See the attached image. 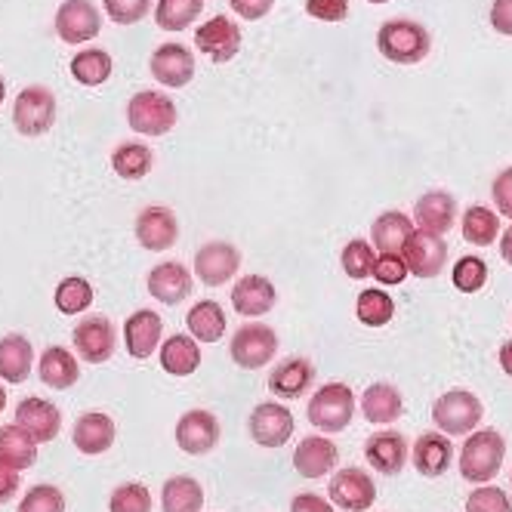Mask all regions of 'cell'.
I'll list each match as a JSON object with an SVG mask.
<instances>
[{
	"mask_svg": "<svg viewBox=\"0 0 512 512\" xmlns=\"http://www.w3.org/2000/svg\"><path fill=\"white\" fill-rule=\"evenodd\" d=\"M491 25L506 34V38H512V0H494L491 7Z\"/></svg>",
	"mask_w": 512,
	"mask_h": 512,
	"instance_id": "cell-52",
	"label": "cell"
},
{
	"mask_svg": "<svg viewBox=\"0 0 512 512\" xmlns=\"http://www.w3.org/2000/svg\"><path fill=\"white\" fill-rule=\"evenodd\" d=\"M16 512H65V497L53 485H34L22 497V503H19Z\"/></svg>",
	"mask_w": 512,
	"mask_h": 512,
	"instance_id": "cell-45",
	"label": "cell"
},
{
	"mask_svg": "<svg viewBox=\"0 0 512 512\" xmlns=\"http://www.w3.org/2000/svg\"><path fill=\"white\" fill-rule=\"evenodd\" d=\"M500 368H503V374L512 377V340L503 343V349H500Z\"/></svg>",
	"mask_w": 512,
	"mask_h": 512,
	"instance_id": "cell-55",
	"label": "cell"
},
{
	"mask_svg": "<svg viewBox=\"0 0 512 512\" xmlns=\"http://www.w3.org/2000/svg\"><path fill=\"white\" fill-rule=\"evenodd\" d=\"M374 278L380 284H401L408 278V266H405V256L401 253H383L377 256V263H374Z\"/></svg>",
	"mask_w": 512,
	"mask_h": 512,
	"instance_id": "cell-48",
	"label": "cell"
},
{
	"mask_svg": "<svg viewBox=\"0 0 512 512\" xmlns=\"http://www.w3.org/2000/svg\"><path fill=\"white\" fill-rule=\"evenodd\" d=\"M161 368L173 377H189L201 368V349L195 343V337L176 334L170 340H164L161 346Z\"/></svg>",
	"mask_w": 512,
	"mask_h": 512,
	"instance_id": "cell-30",
	"label": "cell"
},
{
	"mask_svg": "<svg viewBox=\"0 0 512 512\" xmlns=\"http://www.w3.org/2000/svg\"><path fill=\"white\" fill-rule=\"evenodd\" d=\"M306 13L321 22H343L349 16V0H306Z\"/></svg>",
	"mask_w": 512,
	"mask_h": 512,
	"instance_id": "cell-49",
	"label": "cell"
},
{
	"mask_svg": "<svg viewBox=\"0 0 512 512\" xmlns=\"http://www.w3.org/2000/svg\"><path fill=\"white\" fill-rule=\"evenodd\" d=\"M488 281V266L482 256H463L454 266V287L463 294H479Z\"/></svg>",
	"mask_w": 512,
	"mask_h": 512,
	"instance_id": "cell-44",
	"label": "cell"
},
{
	"mask_svg": "<svg viewBox=\"0 0 512 512\" xmlns=\"http://www.w3.org/2000/svg\"><path fill=\"white\" fill-rule=\"evenodd\" d=\"M152 75L158 84L164 87H186L192 84L195 78V56L189 47H182V44H161L155 53H152Z\"/></svg>",
	"mask_w": 512,
	"mask_h": 512,
	"instance_id": "cell-16",
	"label": "cell"
},
{
	"mask_svg": "<svg viewBox=\"0 0 512 512\" xmlns=\"http://www.w3.org/2000/svg\"><path fill=\"white\" fill-rule=\"evenodd\" d=\"M161 334H164V321L158 312L152 309H139L127 318L124 324V340H127V352L136 358V361H145L149 355H155L158 343H161Z\"/></svg>",
	"mask_w": 512,
	"mask_h": 512,
	"instance_id": "cell-22",
	"label": "cell"
},
{
	"mask_svg": "<svg viewBox=\"0 0 512 512\" xmlns=\"http://www.w3.org/2000/svg\"><path fill=\"white\" fill-rule=\"evenodd\" d=\"M377 47L380 53L395 62V65H417L420 59L429 56L432 38L420 22L411 19H392L380 28L377 34Z\"/></svg>",
	"mask_w": 512,
	"mask_h": 512,
	"instance_id": "cell-2",
	"label": "cell"
},
{
	"mask_svg": "<svg viewBox=\"0 0 512 512\" xmlns=\"http://www.w3.org/2000/svg\"><path fill=\"white\" fill-rule=\"evenodd\" d=\"M401 411H405V401H401V392L389 383H374L361 395V414L377 426L395 423Z\"/></svg>",
	"mask_w": 512,
	"mask_h": 512,
	"instance_id": "cell-27",
	"label": "cell"
},
{
	"mask_svg": "<svg viewBox=\"0 0 512 512\" xmlns=\"http://www.w3.org/2000/svg\"><path fill=\"white\" fill-rule=\"evenodd\" d=\"M204 10V0H158L155 19L164 31H182L189 28Z\"/></svg>",
	"mask_w": 512,
	"mask_h": 512,
	"instance_id": "cell-41",
	"label": "cell"
},
{
	"mask_svg": "<svg viewBox=\"0 0 512 512\" xmlns=\"http://www.w3.org/2000/svg\"><path fill=\"white\" fill-rule=\"evenodd\" d=\"M401 256H405V266L411 275L417 278H435L442 275L445 263H448V247L442 241V235H432V232H417L408 238L405 250H401Z\"/></svg>",
	"mask_w": 512,
	"mask_h": 512,
	"instance_id": "cell-10",
	"label": "cell"
},
{
	"mask_svg": "<svg viewBox=\"0 0 512 512\" xmlns=\"http://www.w3.org/2000/svg\"><path fill=\"white\" fill-rule=\"evenodd\" d=\"M454 213H457V204H454V198L448 192H429L414 207V219H417L420 232H432V235L451 232Z\"/></svg>",
	"mask_w": 512,
	"mask_h": 512,
	"instance_id": "cell-26",
	"label": "cell"
},
{
	"mask_svg": "<svg viewBox=\"0 0 512 512\" xmlns=\"http://www.w3.org/2000/svg\"><path fill=\"white\" fill-rule=\"evenodd\" d=\"M99 28H102V16L90 0H65L56 13L59 38L71 47H81V44L99 38Z\"/></svg>",
	"mask_w": 512,
	"mask_h": 512,
	"instance_id": "cell-8",
	"label": "cell"
},
{
	"mask_svg": "<svg viewBox=\"0 0 512 512\" xmlns=\"http://www.w3.org/2000/svg\"><path fill=\"white\" fill-rule=\"evenodd\" d=\"M466 512H512V503L500 488L482 485L466 497Z\"/></svg>",
	"mask_w": 512,
	"mask_h": 512,
	"instance_id": "cell-47",
	"label": "cell"
},
{
	"mask_svg": "<svg viewBox=\"0 0 512 512\" xmlns=\"http://www.w3.org/2000/svg\"><path fill=\"white\" fill-rule=\"evenodd\" d=\"M38 377H41V383H47L50 389H71V386L78 383V377H81V368H78L75 355H71L68 349L50 346V349H44V355H41Z\"/></svg>",
	"mask_w": 512,
	"mask_h": 512,
	"instance_id": "cell-29",
	"label": "cell"
},
{
	"mask_svg": "<svg viewBox=\"0 0 512 512\" xmlns=\"http://www.w3.org/2000/svg\"><path fill=\"white\" fill-rule=\"evenodd\" d=\"M355 417V395L346 383H327L309 401V423L321 432H343Z\"/></svg>",
	"mask_w": 512,
	"mask_h": 512,
	"instance_id": "cell-3",
	"label": "cell"
},
{
	"mask_svg": "<svg viewBox=\"0 0 512 512\" xmlns=\"http://www.w3.org/2000/svg\"><path fill=\"white\" fill-rule=\"evenodd\" d=\"M355 315H358L361 324H368V327H383V324L392 321L395 303H392L389 294H383V290L371 287V290H361V294H358Z\"/></svg>",
	"mask_w": 512,
	"mask_h": 512,
	"instance_id": "cell-40",
	"label": "cell"
},
{
	"mask_svg": "<svg viewBox=\"0 0 512 512\" xmlns=\"http://www.w3.org/2000/svg\"><path fill=\"white\" fill-rule=\"evenodd\" d=\"M219 442V420L210 411H189L182 414L176 423V445L192 454L201 457L207 451H213Z\"/></svg>",
	"mask_w": 512,
	"mask_h": 512,
	"instance_id": "cell-17",
	"label": "cell"
},
{
	"mask_svg": "<svg viewBox=\"0 0 512 512\" xmlns=\"http://www.w3.org/2000/svg\"><path fill=\"white\" fill-rule=\"evenodd\" d=\"M192 272L182 266V263H158L152 272H149V294L164 303V306H179L182 300H189L192 297Z\"/></svg>",
	"mask_w": 512,
	"mask_h": 512,
	"instance_id": "cell-19",
	"label": "cell"
},
{
	"mask_svg": "<svg viewBox=\"0 0 512 512\" xmlns=\"http://www.w3.org/2000/svg\"><path fill=\"white\" fill-rule=\"evenodd\" d=\"M179 238V223L170 207L164 204H152L145 207L139 216H136V241L145 247V250H155V253H164L176 244Z\"/></svg>",
	"mask_w": 512,
	"mask_h": 512,
	"instance_id": "cell-14",
	"label": "cell"
},
{
	"mask_svg": "<svg viewBox=\"0 0 512 512\" xmlns=\"http://www.w3.org/2000/svg\"><path fill=\"white\" fill-rule=\"evenodd\" d=\"M112 75V56L105 50H84L71 59V78L84 87H99Z\"/></svg>",
	"mask_w": 512,
	"mask_h": 512,
	"instance_id": "cell-38",
	"label": "cell"
},
{
	"mask_svg": "<svg viewBox=\"0 0 512 512\" xmlns=\"http://www.w3.org/2000/svg\"><path fill=\"white\" fill-rule=\"evenodd\" d=\"M503 454H506V442L497 429L472 432L460 451V475L472 485H485L497 479V472L503 466Z\"/></svg>",
	"mask_w": 512,
	"mask_h": 512,
	"instance_id": "cell-1",
	"label": "cell"
},
{
	"mask_svg": "<svg viewBox=\"0 0 512 512\" xmlns=\"http://www.w3.org/2000/svg\"><path fill=\"white\" fill-rule=\"evenodd\" d=\"M19 485H22L19 472H16V469H7V466H0V503L13 500V497L19 494Z\"/></svg>",
	"mask_w": 512,
	"mask_h": 512,
	"instance_id": "cell-54",
	"label": "cell"
},
{
	"mask_svg": "<svg viewBox=\"0 0 512 512\" xmlns=\"http://www.w3.org/2000/svg\"><path fill=\"white\" fill-rule=\"evenodd\" d=\"M16 426H22L34 442H53L59 435V426H62V414L56 405H50L47 398H22L16 405Z\"/></svg>",
	"mask_w": 512,
	"mask_h": 512,
	"instance_id": "cell-18",
	"label": "cell"
},
{
	"mask_svg": "<svg viewBox=\"0 0 512 512\" xmlns=\"http://www.w3.org/2000/svg\"><path fill=\"white\" fill-rule=\"evenodd\" d=\"M364 457L368 463L380 472V475H398L405 469L408 460V442L405 435L386 429V432H374L368 442H364Z\"/></svg>",
	"mask_w": 512,
	"mask_h": 512,
	"instance_id": "cell-20",
	"label": "cell"
},
{
	"mask_svg": "<svg viewBox=\"0 0 512 512\" xmlns=\"http://www.w3.org/2000/svg\"><path fill=\"white\" fill-rule=\"evenodd\" d=\"M34 368L31 343L22 334H10L0 340V377L7 383H25Z\"/></svg>",
	"mask_w": 512,
	"mask_h": 512,
	"instance_id": "cell-31",
	"label": "cell"
},
{
	"mask_svg": "<svg viewBox=\"0 0 512 512\" xmlns=\"http://www.w3.org/2000/svg\"><path fill=\"white\" fill-rule=\"evenodd\" d=\"M152 164H155V155H152L149 145H142V142H124V145H118L115 155H112L115 173L121 179H133V182L149 173Z\"/></svg>",
	"mask_w": 512,
	"mask_h": 512,
	"instance_id": "cell-37",
	"label": "cell"
},
{
	"mask_svg": "<svg viewBox=\"0 0 512 512\" xmlns=\"http://www.w3.org/2000/svg\"><path fill=\"white\" fill-rule=\"evenodd\" d=\"M71 340H75V349L78 355L87 361V364H102L115 355V346H118V334H115V327L108 318L102 315H90L84 318L78 327H75V334H71Z\"/></svg>",
	"mask_w": 512,
	"mask_h": 512,
	"instance_id": "cell-12",
	"label": "cell"
},
{
	"mask_svg": "<svg viewBox=\"0 0 512 512\" xmlns=\"http://www.w3.org/2000/svg\"><path fill=\"white\" fill-rule=\"evenodd\" d=\"M232 306L244 318L266 315L275 306V284L263 275H247L232 287Z\"/></svg>",
	"mask_w": 512,
	"mask_h": 512,
	"instance_id": "cell-24",
	"label": "cell"
},
{
	"mask_svg": "<svg viewBox=\"0 0 512 512\" xmlns=\"http://www.w3.org/2000/svg\"><path fill=\"white\" fill-rule=\"evenodd\" d=\"M494 204L500 207L503 216L512 219V167L503 170V173L494 179Z\"/></svg>",
	"mask_w": 512,
	"mask_h": 512,
	"instance_id": "cell-50",
	"label": "cell"
},
{
	"mask_svg": "<svg viewBox=\"0 0 512 512\" xmlns=\"http://www.w3.org/2000/svg\"><path fill=\"white\" fill-rule=\"evenodd\" d=\"M108 19L118 25H136L152 13V0H102Z\"/></svg>",
	"mask_w": 512,
	"mask_h": 512,
	"instance_id": "cell-46",
	"label": "cell"
},
{
	"mask_svg": "<svg viewBox=\"0 0 512 512\" xmlns=\"http://www.w3.org/2000/svg\"><path fill=\"white\" fill-rule=\"evenodd\" d=\"M241 269V253L238 247L226 244V241H210L195 253V275L198 281H204L207 287H219L238 275Z\"/></svg>",
	"mask_w": 512,
	"mask_h": 512,
	"instance_id": "cell-13",
	"label": "cell"
},
{
	"mask_svg": "<svg viewBox=\"0 0 512 512\" xmlns=\"http://www.w3.org/2000/svg\"><path fill=\"white\" fill-rule=\"evenodd\" d=\"M186 327H189V334L201 343H219L226 334V312L216 300H201L189 309Z\"/></svg>",
	"mask_w": 512,
	"mask_h": 512,
	"instance_id": "cell-34",
	"label": "cell"
},
{
	"mask_svg": "<svg viewBox=\"0 0 512 512\" xmlns=\"http://www.w3.org/2000/svg\"><path fill=\"white\" fill-rule=\"evenodd\" d=\"M108 512H152V494L142 482L118 485L108 497Z\"/></svg>",
	"mask_w": 512,
	"mask_h": 512,
	"instance_id": "cell-42",
	"label": "cell"
},
{
	"mask_svg": "<svg viewBox=\"0 0 512 512\" xmlns=\"http://www.w3.org/2000/svg\"><path fill=\"white\" fill-rule=\"evenodd\" d=\"M278 352V337L269 324H244L232 337V361L244 371L266 368Z\"/></svg>",
	"mask_w": 512,
	"mask_h": 512,
	"instance_id": "cell-7",
	"label": "cell"
},
{
	"mask_svg": "<svg viewBox=\"0 0 512 512\" xmlns=\"http://www.w3.org/2000/svg\"><path fill=\"white\" fill-rule=\"evenodd\" d=\"M500 235V219L494 210L475 204L463 213V238L475 247H491Z\"/></svg>",
	"mask_w": 512,
	"mask_h": 512,
	"instance_id": "cell-36",
	"label": "cell"
},
{
	"mask_svg": "<svg viewBox=\"0 0 512 512\" xmlns=\"http://www.w3.org/2000/svg\"><path fill=\"white\" fill-rule=\"evenodd\" d=\"M195 47L213 62H232L241 50V28L229 16H213L195 31Z\"/></svg>",
	"mask_w": 512,
	"mask_h": 512,
	"instance_id": "cell-11",
	"label": "cell"
},
{
	"mask_svg": "<svg viewBox=\"0 0 512 512\" xmlns=\"http://www.w3.org/2000/svg\"><path fill=\"white\" fill-rule=\"evenodd\" d=\"M127 121L142 136H164L176 127V105L158 90H142L127 105Z\"/></svg>",
	"mask_w": 512,
	"mask_h": 512,
	"instance_id": "cell-5",
	"label": "cell"
},
{
	"mask_svg": "<svg viewBox=\"0 0 512 512\" xmlns=\"http://www.w3.org/2000/svg\"><path fill=\"white\" fill-rule=\"evenodd\" d=\"M340 463V448L324 435H309L294 451V466L303 479H324Z\"/></svg>",
	"mask_w": 512,
	"mask_h": 512,
	"instance_id": "cell-21",
	"label": "cell"
},
{
	"mask_svg": "<svg viewBox=\"0 0 512 512\" xmlns=\"http://www.w3.org/2000/svg\"><path fill=\"white\" fill-rule=\"evenodd\" d=\"M374 263H377V256H374V247L368 241L355 238V241L346 244V250H343V269H346L349 278L361 281V278L374 275Z\"/></svg>",
	"mask_w": 512,
	"mask_h": 512,
	"instance_id": "cell-43",
	"label": "cell"
},
{
	"mask_svg": "<svg viewBox=\"0 0 512 512\" xmlns=\"http://www.w3.org/2000/svg\"><path fill=\"white\" fill-rule=\"evenodd\" d=\"M38 460V442L22 426H4L0 429V466L7 469H28Z\"/></svg>",
	"mask_w": 512,
	"mask_h": 512,
	"instance_id": "cell-32",
	"label": "cell"
},
{
	"mask_svg": "<svg viewBox=\"0 0 512 512\" xmlns=\"http://www.w3.org/2000/svg\"><path fill=\"white\" fill-rule=\"evenodd\" d=\"M4 96H7V84H4V78H0V105H4Z\"/></svg>",
	"mask_w": 512,
	"mask_h": 512,
	"instance_id": "cell-58",
	"label": "cell"
},
{
	"mask_svg": "<svg viewBox=\"0 0 512 512\" xmlns=\"http://www.w3.org/2000/svg\"><path fill=\"white\" fill-rule=\"evenodd\" d=\"M250 438L263 448H281L290 442L294 435V414H290L284 405H275V401H263L256 405L250 414Z\"/></svg>",
	"mask_w": 512,
	"mask_h": 512,
	"instance_id": "cell-9",
	"label": "cell"
},
{
	"mask_svg": "<svg viewBox=\"0 0 512 512\" xmlns=\"http://www.w3.org/2000/svg\"><path fill=\"white\" fill-rule=\"evenodd\" d=\"M4 408H7V389L0 386V411H4Z\"/></svg>",
	"mask_w": 512,
	"mask_h": 512,
	"instance_id": "cell-57",
	"label": "cell"
},
{
	"mask_svg": "<svg viewBox=\"0 0 512 512\" xmlns=\"http://www.w3.org/2000/svg\"><path fill=\"white\" fill-rule=\"evenodd\" d=\"M454 463V448L448 442V435L442 432H426L417 438L414 445V466L420 475L426 479H438V475H445Z\"/></svg>",
	"mask_w": 512,
	"mask_h": 512,
	"instance_id": "cell-25",
	"label": "cell"
},
{
	"mask_svg": "<svg viewBox=\"0 0 512 512\" xmlns=\"http://www.w3.org/2000/svg\"><path fill=\"white\" fill-rule=\"evenodd\" d=\"M13 124L22 136H44L56 124V96L47 87H25L13 102Z\"/></svg>",
	"mask_w": 512,
	"mask_h": 512,
	"instance_id": "cell-6",
	"label": "cell"
},
{
	"mask_svg": "<svg viewBox=\"0 0 512 512\" xmlns=\"http://www.w3.org/2000/svg\"><path fill=\"white\" fill-rule=\"evenodd\" d=\"M229 4H232V10H235L241 19L256 22V19L269 16V10H272L275 0H229Z\"/></svg>",
	"mask_w": 512,
	"mask_h": 512,
	"instance_id": "cell-51",
	"label": "cell"
},
{
	"mask_svg": "<svg viewBox=\"0 0 512 512\" xmlns=\"http://www.w3.org/2000/svg\"><path fill=\"white\" fill-rule=\"evenodd\" d=\"M411 235H414L411 216L398 213V210H389V213L377 216L374 226H371V238H374L380 253H401Z\"/></svg>",
	"mask_w": 512,
	"mask_h": 512,
	"instance_id": "cell-33",
	"label": "cell"
},
{
	"mask_svg": "<svg viewBox=\"0 0 512 512\" xmlns=\"http://www.w3.org/2000/svg\"><path fill=\"white\" fill-rule=\"evenodd\" d=\"M204 488L192 475H173L161 488V509L164 512H201Z\"/></svg>",
	"mask_w": 512,
	"mask_h": 512,
	"instance_id": "cell-35",
	"label": "cell"
},
{
	"mask_svg": "<svg viewBox=\"0 0 512 512\" xmlns=\"http://www.w3.org/2000/svg\"><path fill=\"white\" fill-rule=\"evenodd\" d=\"M312 380H315V371L306 358H287L272 371L269 389L278 398H300L312 386Z\"/></svg>",
	"mask_w": 512,
	"mask_h": 512,
	"instance_id": "cell-28",
	"label": "cell"
},
{
	"mask_svg": "<svg viewBox=\"0 0 512 512\" xmlns=\"http://www.w3.org/2000/svg\"><path fill=\"white\" fill-rule=\"evenodd\" d=\"M500 253H503V260L512 266V226L503 232V244H500Z\"/></svg>",
	"mask_w": 512,
	"mask_h": 512,
	"instance_id": "cell-56",
	"label": "cell"
},
{
	"mask_svg": "<svg viewBox=\"0 0 512 512\" xmlns=\"http://www.w3.org/2000/svg\"><path fill=\"white\" fill-rule=\"evenodd\" d=\"M290 512H334V503H327L318 494H297L290 503Z\"/></svg>",
	"mask_w": 512,
	"mask_h": 512,
	"instance_id": "cell-53",
	"label": "cell"
},
{
	"mask_svg": "<svg viewBox=\"0 0 512 512\" xmlns=\"http://www.w3.org/2000/svg\"><path fill=\"white\" fill-rule=\"evenodd\" d=\"M115 420L108 414H84L78 417L75 429H71V442H75V448L87 457H96V454H105L108 448L115 445Z\"/></svg>",
	"mask_w": 512,
	"mask_h": 512,
	"instance_id": "cell-23",
	"label": "cell"
},
{
	"mask_svg": "<svg viewBox=\"0 0 512 512\" xmlns=\"http://www.w3.org/2000/svg\"><path fill=\"white\" fill-rule=\"evenodd\" d=\"M377 500V485L364 469H340L331 479V503L346 512H364Z\"/></svg>",
	"mask_w": 512,
	"mask_h": 512,
	"instance_id": "cell-15",
	"label": "cell"
},
{
	"mask_svg": "<svg viewBox=\"0 0 512 512\" xmlns=\"http://www.w3.org/2000/svg\"><path fill=\"white\" fill-rule=\"evenodd\" d=\"M56 309L62 315H81L84 309L93 306V287L87 278H78V275H71L65 281H59L56 287Z\"/></svg>",
	"mask_w": 512,
	"mask_h": 512,
	"instance_id": "cell-39",
	"label": "cell"
},
{
	"mask_svg": "<svg viewBox=\"0 0 512 512\" xmlns=\"http://www.w3.org/2000/svg\"><path fill=\"white\" fill-rule=\"evenodd\" d=\"M482 417H485L482 401L475 398L472 392H466V389L445 392L432 405L435 426L442 429V435H454V438L457 435H472V429H479Z\"/></svg>",
	"mask_w": 512,
	"mask_h": 512,
	"instance_id": "cell-4",
	"label": "cell"
},
{
	"mask_svg": "<svg viewBox=\"0 0 512 512\" xmlns=\"http://www.w3.org/2000/svg\"><path fill=\"white\" fill-rule=\"evenodd\" d=\"M368 4H389V0H368Z\"/></svg>",
	"mask_w": 512,
	"mask_h": 512,
	"instance_id": "cell-59",
	"label": "cell"
}]
</instances>
